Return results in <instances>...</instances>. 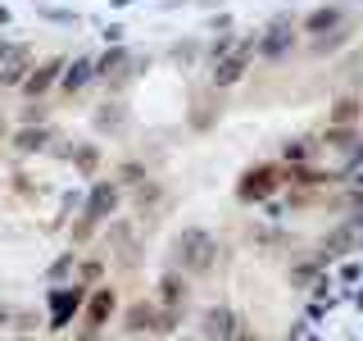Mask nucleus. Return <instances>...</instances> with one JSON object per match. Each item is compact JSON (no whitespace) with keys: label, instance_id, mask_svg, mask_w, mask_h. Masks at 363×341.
<instances>
[{"label":"nucleus","instance_id":"obj_1","mask_svg":"<svg viewBox=\"0 0 363 341\" xmlns=\"http://www.w3.org/2000/svg\"><path fill=\"white\" fill-rule=\"evenodd\" d=\"M182 259H186V264L196 269V273H200V269H209V259H213V242L200 232V227H196V232H182Z\"/></svg>","mask_w":363,"mask_h":341},{"label":"nucleus","instance_id":"obj_2","mask_svg":"<svg viewBox=\"0 0 363 341\" xmlns=\"http://www.w3.org/2000/svg\"><path fill=\"white\" fill-rule=\"evenodd\" d=\"M236 191H241V200H264V196H272V191H277V168H250L245 182Z\"/></svg>","mask_w":363,"mask_h":341},{"label":"nucleus","instance_id":"obj_3","mask_svg":"<svg viewBox=\"0 0 363 341\" xmlns=\"http://www.w3.org/2000/svg\"><path fill=\"white\" fill-rule=\"evenodd\" d=\"M113 200H118V182H100L96 191H91V205H86V223H100L105 214L113 210Z\"/></svg>","mask_w":363,"mask_h":341},{"label":"nucleus","instance_id":"obj_4","mask_svg":"<svg viewBox=\"0 0 363 341\" xmlns=\"http://www.w3.org/2000/svg\"><path fill=\"white\" fill-rule=\"evenodd\" d=\"M109 310H113V291L100 287L96 296H91V305H86V332H96V328L109 318Z\"/></svg>","mask_w":363,"mask_h":341},{"label":"nucleus","instance_id":"obj_5","mask_svg":"<svg viewBox=\"0 0 363 341\" xmlns=\"http://www.w3.org/2000/svg\"><path fill=\"white\" fill-rule=\"evenodd\" d=\"M155 328H159V310L150 301H141V305L128 310V332H155Z\"/></svg>","mask_w":363,"mask_h":341},{"label":"nucleus","instance_id":"obj_6","mask_svg":"<svg viewBox=\"0 0 363 341\" xmlns=\"http://www.w3.org/2000/svg\"><path fill=\"white\" fill-rule=\"evenodd\" d=\"M60 68H64L60 60H50V64H41V73H32V82H28V96H41V91H45V87H50V82H55V77H60Z\"/></svg>","mask_w":363,"mask_h":341},{"label":"nucleus","instance_id":"obj_7","mask_svg":"<svg viewBox=\"0 0 363 341\" xmlns=\"http://www.w3.org/2000/svg\"><path fill=\"white\" fill-rule=\"evenodd\" d=\"M82 301V287H73V291H64L60 301H55V323H68V314H73V305Z\"/></svg>","mask_w":363,"mask_h":341},{"label":"nucleus","instance_id":"obj_8","mask_svg":"<svg viewBox=\"0 0 363 341\" xmlns=\"http://www.w3.org/2000/svg\"><path fill=\"white\" fill-rule=\"evenodd\" d=\"M232 323H236L232 310H213L209 323H204V332H209V337H223V332H232Z\"/></svg>","mask_w":363,"mask_h":341},{"label":"nucleus","instance_id":"obj_9","mask_svg":"<svg viewBox=\"0 0 363 341\" xmlns=\"http://www.w3.org/2000/svg\"><path fill=\"white\" fill-rule=\"evenodd\" d=\"M340 14H336V9H318V14L309 18V23H304V28H309V32H323V28H332V23H336Z\"/></svg>","mask_w":363,"mask_h":341},{"label":"nucleus","instance_id":"obj_10","mask_svg":"<svg viewBox=\"0 0 363 341\" xmlns=\"http://www.w3.org/2000/svg\"><path fill=\"white\" fill-rule=\"evenodd\" d=\"M286 41H291V32H286V28H277V32H272V37L264 41V55H281V50H286Z\"/></svg>","mask_w":363,"mask_h":341},{"label":"nucleus","instance_id":"obj_11","mask_svg":"<svg viewBox=\"0 0 363 341\" xmlns=\"http://www.w3.org/2000/svg\"><path fill=\"white\" fill-rule=\"evenodd\" d=\"M164 301L168 305H182V278H173V273L164 278Z\"/></svg>","mask_w":363,"mask_h":341},{"label":"nucleus","instance_id":"obj_12","mask_svg":"<svg viewBox=\"0 0 363 341\" xmlns=\"http://www.w3.org/2000/svg\"><path fill=\"white\" fill-rule=\"evenodd\" d=\"M236 77H241V60H227L218 68V82H236Z\"/></svg>","mask_w":363,"mask_h":341},{"label":"nucleus","instance_id":"obj_13","mask_svg":"<svg viewBox=\"0 0 363 341\" xmlns=\"http://www.w3.org/2000/svg\"><path fill=\"white\" fill-rule=\"evenodd\" d=\"M336 119L345 123V119H354V100H340V109H336Z\"/></svg>","mask_w":363,"mask_h":341},{"label":"nucleus","instance_id":"obj_14","mask_svg":"<svg viewBox=\"0 0 363 341\" xmlns=\"http://www.w3.org/2000/svg\"><path fill=\"white\" fill-rule=\"evenodd\" d=\"M18 146H23V151H32V146H41V136H37V132H23Z\"/></svg>","mask_w":363,"mask_h":341},{"label":"nucleus","instance_id":"obj_15","mask_svg":"<svg viewBox=\"0 0 363 341\" xmlns=\"http://www.w3.org/2000/svg\"><path fill=\"white\" fill-rule=\"evenodd\" d=\"M123 182H128V187H132V182H141V168L128 164V168H123Z\"/></svg>","mask_w":363,"mask_h":341}]
</instances>
